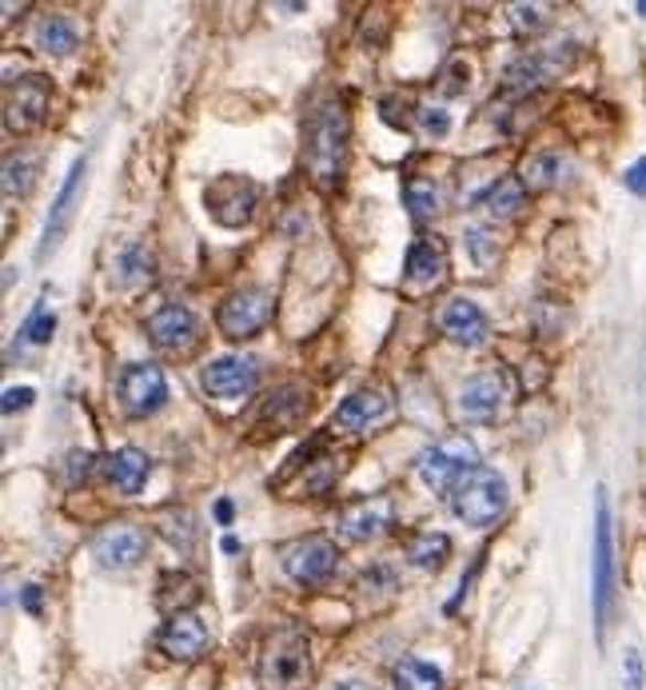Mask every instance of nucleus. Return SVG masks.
<instances>
[{"instance_id": "nucleus-31", "label": "nucleus", "mask_w": 646, "mask_h": 690, "mask_svg": "<svg viewBox=\"0 0 646 690\" xmlns=\"http://www.w3.org/2000/svg\"><path fill=\"white\" fill-rule=\"evenodd\" d=\"M308 391L303 387H295V384H288V387H280L276 396L268 399V419H276V423H295V419L308 411Z\"/></svg>"}, {"instance_id": "nucleus-42", "label": "nucleus", "mask_w": 646, "mask_h": 690, "mask_svg": "<svg viewBox=\"0 0 646 690\" xmlns=\"http://www.w3.org/2000/svg\"><path fill=\"white\" fill-rule=\"evenodd\" d=\"M216 519H219V524H232V503L228 499L216 503Z\"/></svg>"}, {"instance_id": "nucleus-7", "label": "nucleus", "mask_w": 646, "mask_h": 690, "mask_svg": "<svg viewBox=\"0 0 646 690\" xmlns=\"http://www.w3.org/2000/svg\"><path fill=\"white\" fill-rule=\"evenodd\" d=\"M204 204H208V216L224 228H244V224L256 216V204H260V188L251 184L248 176H216L204 188Z\"/></svg>"}, {"instance_id": "nucleus-33", "label": "nucleus", "mask_w": 646, "mask_h": 690, "mask_svg": "<svg viewBox=\"0 0 646 690\" xmlns=\"http://www.w3.org/2000/svg\"><path fill=\"white\" fill-rule=\"evenodd\" d=\"M53 332H56V315L49 312V308L36 304L29 320H24L21 339H24V344H49V339H53Z\"/></svg>"}, {"instance_id": "nucleus-6", "label": "nucleus", "mask_w": 646, "mask_h": 690, "mask_svg": "<svg viewBox=\"0 0 646 690\" xmlns=\"http://www.w3.org/2000/svg\"><path fill=\"white\" fill-rule=\"evenodd\" d=\"M471 467H480V451H475V443L467 435H448V440L431 443L416 463L419 479L428 483L431 492H448V495Z\"/></svg>"}, {"instance_id": "nucleus-11", "label": "nucleus", "mask_w": 646, "mask_h": 690, "mask_svg": "<svg viewBox=\"0 0 646 690\" xmlns=\"http://www.w3.org/2000/svg\"><path fill=\"white\" fill-rule=\"evenodd\" d=\"M396 416V396L387 387H359L355 396H347L332 416L335 431H372L384 419Z\"/></svg>"}, {"instance_id": "nucleus-20", "label": "nucleus", "mask_w": 646, "mask_h": 690, "mask_svg": "<svg viewBox=\"0 0 646 690\" xmlns=\"http://www.w3.org/2000/svg\"><path fill=\"white\" fill-rule=\"evenodd\" d=\"M148 471H152V463H148L144 451H136V448H120V451H112V455L105 460L108 483H112L120 495H140V492H144Z\"/></svg>"}, {"instance_id": "nucleus-30", "label": "nucleus", "mask_w": 646, "mask_h": 690, "mask_svg": "<svg viewBox=\"0 0 646 690\" xmlns=\"http://www.w3.org/2000/svg\"><path fill=\"white\" fill-rule=\"evenodd\" d=\"M559 172H563V164H559V157H555V152H535V157L523 160L519 180H523V188L547 192V188H555Z\"/></svg>"}, {"instance_id": "nucleus-35", "label": "nucleus", "mask_w": 646, "mask_h": 690, "mask_svg": "<svg viewBox=\"0 0 646 690\" xmlns=\"http://www.w3.org/2000/svg\"><path fill=\"white\" fill-rule=\"evenodd\" d=\"M467 251L475 256L480 268H487V263L499 256V240H495L487 228H467Z\"/></svg>"}, {"instance_id": "nucleus-43", "label": "nucleus", "mask_w": 646, "mask_h": 690, "mask_svg": "<svg viewBox=\"0 0 646 690\" xmlns=\"http://www.w3.org/2000/svg\"><path fill=\"white\" fill-rule=\"evenodd\" d=\"M335 690H372V687H367V682H340Z\"/></svg>"}, {"instance_id": "nucleus-21", "label": "nucleus", "mask_w": 646, "mask_h": 690, "mask_svg": "<svg viewBox=\"0 0 646 690\" xmlns=\"http://www.w3.org/2000/svg\"><path fill=\"white\" fill-rule=\"evenodd\" d=\"M443 272H448V248L439 240H416L407 248V263H403L407 283L431 288V283L443 280Z\"/></svg>"}, {"instance_id": "nucleus-19", "label": "nucleus", "mask_w": 646, "mask_h": 690, "mask_svg": "<svg viewBox=\"0 0 646 690\" xmlns=\"http://www.w3.org/2000/svg\"><path fill=\"white\" fill-rule=\"evenodd\" d=\"M439 324H443V332L455 339L459 347H483L487 344V315H483L480 304H471V300H451L448 308H443V315H439Z\"/></svg>"}, {"instance_id": "nucleus-4", "label": "nucleus", "mask_w": 646, "mask_h": 690, "mask_svg": "<svg viewBox=\"0 0 646 690\" xmlns=\"http://www.w3.org/2000/svg\"><path fill=\"white\" fill-rule=\"evenodd\" d=\"M451 511L467 527H491L507 511V483L499 479V471L491 467H471L463 479L451 487Z\"/></svg>"}, {"instance_id": "nucleus-15", "label": "nucleus", "mask_w": 646, "mask_h": 690, "mask_svg": "<svg viewBox=\"0 0 646 690\" xmlns=\"http://www.w3.org/2000/svg\"><path fill=\"white\" fill-rule=\"evenodd\" d=\"M391 515H396V507H391L387 495H364V499H352L344 511H340L335 531L344 535L347 543H367V539H376L384 527H391Z\"/></svg>"}, {"instance_id": "nucleus-10", "label": "nucleus", "mask_w": 646, "mask_h": 690, "mask_svg": "<svg viewBox=\"0 0 646 690\" xmlns=\"http://www.w3.org/2000/svg\"><path fill=\"white\" fill-rule=\"evenodd\" d=\"M268 320H271V295L263 292V288H240V292H232L216 312L219 332L228 335V339H251V335L263 332Z\"/></svg>"}, {"instance_id": "nucleus-9", "label": "nucleus", "mask_w": 646, "mask_h": 690, "mask_svg": "<svg viewBox=\"0 0 646 690\" xmlns=\"http://www.w3.org/2000/svg\"><path fill=\"white\" fill-rule=\"evenodd\" d=\"M116 396H120V408L132 419L157 416L168 403V379L157 364H128L125 371H120Z\"/></svg>"}, {"instance_id": "nucleus-25", "label": "nucleus", "mask_w": 646, "mask_h": 690, "mask_svg": "<svg viewBox=\"0 0 646 690\" xmlns=\"http://www.w3.org/2000/svg\"><path fill=\"white\" fill-rule=\"evenodd\" d=\"M112 280L120 283V288H132V283L152 280V251H148L144 244H125V248L116 251Z\"/></svg>"}, {"instance_id": "nucleus-45", "label": "nucleus", "mask_w": 646, "mask_h": 690, "mask_svg": "<svg viewBox=\"0 0 646 690\" xmlns=\"http://www.w3.org/2000/svg\"><path fill=\"white\" fill-rule=\"evenodd\" d=\"M638 12H643V17H646V0H643V4H638Z\"/></svg>"}, {"instance_id": "nucleus-18", "label": "nucleus", "mask_w": 646, "mask_h": 690, "mask_svg": "<svg viewBox=\"0 0 646 690\" xmlns=\"http://www.w3.org/2000/svg\"><path fill=\"white\" fill-rule=\"evenodd\" d=\"M503 399H507V384H503V376L483 371V376L467 379L463 391H459V416L467 419V423L495 419L499 416V408H503Z\"/></svg>"}, {"instance_id": "nucleus-12", "label": "nucleus", "mask_w": 646, "mask_h": 690, "mask_svg": "<svg viewBox=\"0 0 646 690\" xmlns=\"http://www.w3.org/2000/svg\"><path fill=\"white\" fill-rule=\"evenodd\" d=\"M144 551H148V535L136 524H108L93 539L96 563L105 567V571H132V567H140Z\"/></svg>"}, {"instance_id": "nucleus-22", "label": "nucleus", "mask_w": 646, "mask_h": 690, "mask_svg": "<svg viewBox=\"0 0 646 690\" xmlns=\"http://www.w3.org/2000/svg\"><path fill=\"white\" fill-rule=\"evenodd\" d=\"M403 554H407V563L419 567V571H439V567L448 563L451 539L439 531H416V535H407Z\"/></svg>"}, {"instance_id": "nucleus-39", "label": "nucleus", "mask_w": 646, "mask_h": 690, "mask_svg": "<svg viewBox=\"0 0 646 690\" xmlns=\"http://www.w3.org/2000/svg\"><path fill=\"white\" fill-rule=\"evenodd\" d=\"M623 184H626V192H635V196H646V157L635 160V164L626 168Z\"/></svg>"}, {"instance_id": "nucleus-27", "label": "nucleus", "mask_w": 646, "mask_h": 690, "mask_svg": "<svg viewBox=\"0 0 646 690\" xmlns=\"http://www.w3.org/2000/svg\"><path fill=\"white\" fill-rule=\"evenodd\" d=\"M196 599H200V583L192 575H180V571H172V575L160 579L157 603L168 611V615H184V611H189Z\"/></svg>"}, {"instance_id": "nucleus-2", "label": "nucleus", "mask_w": 646, "mask_h": 690, "mask_svg": "<svg viewBox=\"0 0 646 690\" xmlns=\"http://www.w3.org/2000/svg\"><path fill=\"white\" fill-rule=\"evenodd\" d=\"M260 687L263 690H303L312 682V643L300 627H276L260 647Z\"/></svg>"}, {"instance_id": "nucleus-16", "label": "nucleus", "mask_w": 646, "mask_h": 690, "mask_svg": "<svg viewBox=\"0 0 646 690\" xmlns=\"http://www.w3.org/2000/svg\"><path fill=\"white\" fill-rule=\"evenodd\" d=\"M144 332H148V339L160 347V352H189V347L196 344L200 324H196V315H192V308L164 304V308H157V312L148 315Z\"/></svg>"}, {"instance_id": "nucleus-8", "label": "nucleus", "mask_w": 646, "mask_h": 690, "mask_svg": "<svg viewBox=\"0 0 646 690\" xmlns=\"http://www.w3.org/2000/svg\"><path fill=\"white\" fill-rule=\"evenodd\" d=\"M280 559H283V571L300 586H320L335 575L340 547H335L332 539H323V535H303V539L283 547Z\"/></svg>"}, {"instance_id": "nucleus-38", "label": "nucleus", "mask_w": 646, "mask_h": 690, "mask_svg": "<svg viewBox=\"0 0 646 690\" xmlns=\"http://www.w3.org/2000/svg\"><path fill=\"white\" fill-rule=\"evenodd\" d=\"M32 399H36L32 387H9V391H4V416H17V411L32 408Z\"/></svg>"}, {"instance_id": "nucleus-24", "label": "nucleus", "mask_w": 646, "mask_h": 690, "mask_svg": "<svg viewBox=\"0 0 646 690\" xmlns=\"http://www.w3.org/2000/svg\"><path fill=\"white\" fill-rule=\"evenodd\" d=\"M403 200H407V212H411V220L416 224H428L435 220L439 212H443V188H439L431 176H411L403 184Z\"/></svg>"}, {"instance_id": "nucleus-23", "label": "nucleus", "mask_w": 646, "mask_h": 690, "mask_svg": "<svg viewBox=\"0 0 646 690\" xmlns=\"http://www.w3.org/2000/svg\"><path fill=\"white\" fill-rule=\"evenodd\" d=\"M80 44V29H76L73 17H64V12H53V17H44L36 24V48H44L49 56H68Z\"/></svg>"}, {"instance_id": "nucleus-29", "label": "nucleus", "mask_w": 646, "mask_h": 690, "mask_svg": "<svg viewBox=\"0 0 646 690\" xmlns=\"http://www.w3.org/2000/svg\"><path fill=\"white\" fill-rule=\"evenodd\" d=\"M391 690H443V675L423 659H403L391 670Z\"/></svg>"}, {"instance_id": "nucleus-41", "label": "nucleus", "mask_w": 646, "mask_h": 690, "mask_svg": "<svg viewBox=\"0 0 646 690\" xmlns=\"http://www.w3.org/2000/svg\"><path fill=\"white\" fill-rule=\"evenodd\" d=\"M24 607H29L32 615L41 611V586H29V591H24Z\"/></svg>"}, {"instance_id": "nucleus-26", "label": "nucleus", "mask_w": 646, "mask_h": 690, "mask_svg": "<svg viewBox=\"0 0 646 690\" xmlns=\"http://www.w3.org/2000/svg\"><path fill=\"white\" fill-rule=\"evenodd\" d=\"M523 204H527V188H523V180H515V176L495 180L487 188V196H483V208H487L491 216H499V220L519 216Z\"/></svg>"}, {"instance_id": "nucleus-28", "label": "nucleus", "mask_w": 646, "mask_h": 690, "mask_svg": "<svg viewBox=\"0 0 646 690\" xmlns=\"http://www.w3.org/2000/svg\"><path fill=\"white\" fill-rule=\"evenodd\" d=\"M547 76H551V61H547V56H519V61L507 68L503 84H507V93L523 96V93H535Z\"/></svg>"}, {"instance_id": "nucleus-5", "label": "nucleus", "mask_w": 646, "mask_h": 690, "mask_svg": "<svg viewBox=\"0 0 646 690\" xmlns=\"http://www.w3.org/2000/svg\"><path fill=\"white\" fill-rule=\"evenodd\" d=\"M49 100H53V80L41 73L12 76L4 84V128L12 137H29L44 125L49 116Z\"/></svg>"}, {"instance_id": "nucleus-17", "label": "nucleus", "mask_w": 646, "mask_h": 690, "mask_svg": "<svg viewBox=\"0 0 646 690\" xmlns=\"http://www.w3.org/2000/svg\"><path fill=\"white\" fill-rule=\"evenodd\" d=\"M157 643H160V650H164L168 659H176V662H196L200 655L208 650L212 630L204 627V618H200V615L184 611V615H172V618H168Z\"/></svg>"}, {"instance_id": "nucleus-34", "label": "nucleus", "mask_w": 646, "mask_h": 690, "mask_svg": "<svg viewBox=\"0 0 646 690\" xmlns=\"http://www.w3.org/2000/svg\"><path fill=\"white\" fill-rule=\"evenodd\" d=\"M551 21V9L547 4H512V29L515 32H539Z\"/></svg>"}, {"instance_id": "nucleus-36", "label": "nucleus", "mask_w": 646, "mask_h": 690, "mask_svg": "<svg viewBox=\"0 0 646 690\" xmlns=\"http://www.w3.org/2000/svg\"><path fill=\"white\" fill-rule=\"evenodd\" d=\"M623 687L646 690V667H643V655H638L635 647L626 650V659H623Z\"/></svg>"}, {"instance_id": "nucleus-40", "label": "nucleus", "mask_w": 646, "mask_h": 690, "mask_svg": "<svg viewBox=\"0 0 646 690\" xmlns=\"http://www.w3.org/2000/svg\"><path fill=\"white\" fill-rule=\"evenodd\" d=\"M68 463H73V467H68V475H73V479H80V475H84V479H88V475H93L96 455H80V451H76V455H73V460H68Z\"/></svg>"}, {"instance_id": "nucleus-37", "label": "nucleus", "mask_w": 646, "mask_h": 690, "mask_svg": "<svg viewBox=\"0 0 646 690\" xmlns=\"http://www.w3.org/2000/svg\"><path fill=\"white\" fill-rule=\"evenodd\" d=\"M419 125L428 128L431 137H448V128H451V116L443 112V108H419Z\"/></svg>"}, {"instance_id": "nucleus-13", "label": "nucleus", "mask_w": 646, "mask_h": 690, "mask_svg": "<svg viewBox=\"0 0 646 690\" xmlns=\"http://www.w3.org/2000/svg\"><path fill=\"white\" fill-rule=\"evenodd\" d=\"M84 157L73 160V168H68V176H64V188L56 192V204L53 212H49V220H44V231H41V244H36V260H49L56 248H61V240L68 236V228H73V216H76V200H80V180H84Z\"/></svg>"}, {"instance_id": "nucleus-44", "label": "nucleus", "mask_w": 646, "mask_h": 690, "mask_svg": "<svg viewBox=\"0 0 646 690\" xmlns=\"http://www.w3.org/2000/svg\"><path fill=\"white\" fill-rule=\"evenodd\" d=\"M224 551L236 554V551H240V539H232V535H228V539H224Z\"/></svg>"}, {"instance_id": "nucleus-32", "label": "nucleus", "mask_w": 646, "mask_h": 690, "mask_svg": "<svg viewBox=\"0 0 646 690\" xmlns=\"http://www.w3.org/2000/svg\"><path fill=\"white\" fill-rule=\"evenodd\" d=\"M32 184H36V160L9 157V164H4V200H24Z\"/></svg>"}, {"instance_id": "nucleus-3", "label": "nucleus", "mask_w": 646, "mask_h": 690, "mask_svg": "<svg viewBox=\"0 0 646 690\" xmlns=\"http://www.w3.org/2000/svg\"><path fill=\"white\" fill-rule=\"evenodd\" d=\"M591 603H594V635L599 643L611 627L615 611V527H611V499L599 487L594 492V563H591Z\"/></svg>"}, {"instance_id": "nucleus-14", "label": "nucleus", "mask_w": 646, "mask_h": 690, "mask_svg": "<svg viewBox=\"0 0 646 690\" xmlns=\"http://www.w3.org/2000/svg\"><path fill=\"white\" fill-rule=\"evenodd\" d=\"M256 379H260V367H256V359H244V356H219L212 359L208 367H204V376H200V384H204V391H208L212 399H244L256 391Z\"/></svg>"}, {"instance_id": "nucleus-1", "label": "nucleus", "mask_w": 646, "mask_h": 690, "mask_svg": "<svg viewBox=\"0 0 646 690\" xmlns=\"http://www.w3.org/2000/svg\"><path fill=\"white\" fill-rule=\"evenodd\" d=\"M347 140H352V116H347L344 100L327 96L312 108L308 128H303V160H308V172H312L315 184L335 188L344 180Z\"/></svg>"}]
</instances>
